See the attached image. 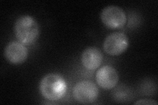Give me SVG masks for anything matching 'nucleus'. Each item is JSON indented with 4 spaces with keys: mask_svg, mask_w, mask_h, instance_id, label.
Segmentation results:
<instances>
[{
    "mask_svg": "<svg viewBox=\"0 0 158 105\" xmlns=\"http://www.w3.org/2000/svg\"><path fill=\"white\" fill-rule=\"evenodd\" d=\"M99 91L97 86L90 81L78 82L73 90V95L76 101L82 104H90L94 102L98 97Z\"/></svg>",
    "mask_w": 158,
    "mask_h": 105,
    "instance_id": "20e7f679",
    "label": "nucleus"
},
{
    "mask_svg": "<svg viewBox=\"0 0 158 105\" xmlns=\"http://www.w3.org/2000/svg\"><path fill=\"white\" fill-rule=\"evenodd\" d=\"M67 85L65 79L58 74H49L44 76L40 83V91L42 96L49 101H58L65 96Z\"/></svg>",
    "mask_w": 158,
    "mask_h": 105,
    "instance_id": "f03ea898",
    "label": "nucleus"
},
{
    "mask_svg": "<svg viewBox=\"0 0 158 105\" xmlns=\"http://www.w3.org/2000/svg\"><path fill=\"white\" fill-rule=\"evenodd\" d=\"M14 32L20 42L31 46L37 40L40 28L38 23L32 17L23 15L18 18L15 22Z\"/></svg>",
    "mask_w": 158,
    "mask_h": 105,
    "instance_id": "f257e3e1",
    "label": "nucleus"
},
{
    "mask_svg": "<svg viewBox=\"0 0 158 105\" xmlns=\"http://www.w3.org/2000/svg\"><path fill=\"white\" fill-rule=\"evenodd\" d=\"M4 56L10 63L20 64L27 59L28 49L21 42H11L5 48Z\"/></svg>",
    "mask_w": 158,
    "mask_h": 105,
    "instance_id": "423d86ee",
    "label": "nucleus"
},
{
    "mask_svg": "<svg viewBox=\"0 0 158 105\" xmlns=\"http://www.w3.org/2000/svg\"><path fill=\"white\" fill-rule=\"evenodd\" d=\"M131 92L129 89H127L125 86L118 87L117 89H115L113 96L115 101L118 102H126L127 101H130L131 97Z\"/></svg>",
    "mask_w": 158,
    "mask_h": 105,
    "instance_id": "1a4fd4ad",
    "label": "nucleus"
},
{
    "mask_svg": "<svg viewBox=\"0 0 158 105\" xmlns=\"http://www.w3.org/2000/svg\"><path fill=\"white\" fill-rule=\"evenodd\" d=\"M135 104H148V105H157V103L155 101H152L150 99H144L139 100L135 103Z\"/></svg>",
    "mask_w": 158,
    "mask_h": 105,
    "instance_id": "9d476101",
    "label": "nucleus"
},
{
    "mask_svg": "<svg viewBox=\"0 0 158 105\" xmlns=\"http://www.w3.org/2000/svg\"><path fill=\"white\" fill-rule=\"evenodd\" d=\"M102 22L111 29L121 28L127 22V16L123 10L115 6H110L102 10L100 14Z\"/></svg>",
    "mask_w": 158,
    "mask_h": 105,
    "instance_id": "7ed1b4c3",
    "label": "nucleus"
},
{
    "mask_svg": "<svg viewBox=\"0 0 158 105\" xmlns=\"http://www.w3.org/2000/svg\"><path fill=\"white\" fill-rule=\"evenodd\" d=\"M102 61V53L96 47H88L86 49L81 56L82 65L90 71H94L100 67Z\"/></svg>",
    "mask_w": 158,
    "mask_h": 105,
    "instance_id": "6e6552de",
    "label": "nucleus"
},
{
    "mask_svg": "<svg viewBox=\"0 0 158 105\" xmlns=\"http://www.w3.org/2000/svg\"><path fill=\"white\" fill-rule=\"evenodd\" d=\"M96 79L98 84L102 88L111 89L117 86L118 81V75L114 68L106 65L97 71Z\"/></svg>",
    "mask_w": 158,
    "mask_h": 105,
    "instance_id": "0eeeda50",
    "label": "nucleus"
},
{
    "mask_svg": "<svg viewBox=\"0 0 158 105\" xmlns=\"http://www.w3.org/2000/svg\"><path fill=\"white\" fill-rule=\"evenodd\" d=\"M128 46L127 35L121 32L112 33L107 36L103 42L104 51L110 55H119L126 51Z\"/></svg>",
    "mask_w": 158,
    "mask_h": 105,
    "instance_id": "39448f33",
    "label": "nucleus"
}]
</instances>
